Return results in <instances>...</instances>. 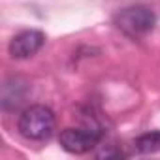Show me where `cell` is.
Segmentation results:
<instances>
[{
  "label": "cell",
  "instance_id": "cell-1",
  "mask_svg": "<svg viewBox=\"0 0 160 160\" xmlns=\"http://www.w3.org/2000/svg\"><path fill=\"white\" fill-rule=\"evenodd\" d=\"M57 126V119L55 113L42 104H34L30 108H27L21 115H19V134L30 141H45L53 136Z\"/></svg>",
  "mask_w": 160,
  "mask_h": 160
},
{
  "label": "cell",
  "instance_id": "cell-2",
  "mask_svg": "<svg viewBox=\"0 0 160 160\" xmlns=\"http://www.w3.org/2000/svg\"><path fill=\"white\" fill-rule=\"evenodd\" d=\"M115 23L128 36H143L154 28L156 15L145 6H130L117 13Z\"/></svg>",
  "mask_w": 160,
  "mask_h": 160
},
{
  "label": "cell",
  "instance_id": "cell-3",
  "mask_svg": "<svg viewBox=\"0 0 160 160\" xmlns=\"http://www.w3.org/2000/svg\"><path fill=\"white\" fill-rule=\"evenodd\" d=\"M102 139V132L91 128H64L58 136V143L72 154H85L92 151Z\"/></svg>",
  "mask_w": 160,
  "mask_h": 160
},
{
  "label": "cell",
  "instance_id": "cell-4",
  "mask_svg": "<svg viewBox=\"0 0 160 160\" xmlns=\"http://www.w3.org/2000/svg\"><path fill=\"white\" fill-rule=\"evenodd\" d=\"M45 43V34L42 30H23L19 34H15L10 42V55L13 58H30L32 55H36Z\"/></svg>",
  "mask_w": 160,
  "mask_h": 160
},
{
  "label": "cell",
  "instance_id": "cell-5",
  "mask_svg": "<svg viewBox=\"0 0 160 160\" xmlns=\"http://www.w3.org/2000/svg\"><path fill=\"white\" fill-rule=\"evenodd\" d=\"M25 96H27V83L21 77H12L2 87V108L15 109L23 104Z\"/></svg>",
  "mask_w": 160,
  "mask_h": 160
},
{
  "label": "cell",
  "instance_id": "cell-6",
  "mask_svg": "<svg viewBox=\"0 0 160 160\" xmlns=\"http://www.w3.org/2000/svg\"><path fill=\"white\" fill-rule=\"evenodd\" d=\"M136 149L141 154H152L160 151V132H147L136 139Z\"/></svg>",
  "mask_w": 160,
  "mask_h": 160
}]
</instances>
